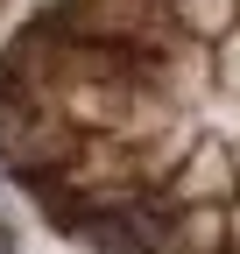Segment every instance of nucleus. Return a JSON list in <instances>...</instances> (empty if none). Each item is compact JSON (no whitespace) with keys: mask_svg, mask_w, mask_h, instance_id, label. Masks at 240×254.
Segmentation results:
<instances>
[{"mask_svg":"<svg viewBox=\"0 0 240 254\" xmlns=\"http://www.w3.org/2000/svg\"><path fill=\"white\" fill-rule=\"evenodd\" d=\"M0 254H21V226H14L7 212H0Z\"/></svg>","mask_w":240,"mask_h":254,"instance_id":"423d86ee","label":"nucleus"},{"mask_svg":"<svg viewBox=\"0 0 240 254\" xmlns=\"http://www.w3.org/2000/svg\"><path fill=\"white\" fill-rule=\"evenodd\" d=\"M36 14L78 43H120V50H184L191 43V28L177 21V0H50Z\"/></svg>","mask_w":240,"mask_h":254,"instance_id":"f257e3e1","label":"nucleus"},{"mask_svg":"<svg viewBox=\"0 0 240 254\" xmlns=\"http://www.w3.org/2000/svg\"><path fill=\"white\" fill-rule=\"evenodd\" d=\"M233 198H240V141H233Z\"/></svg>","mask_w":240,"mask_h":254,"instance_id":"0eeeda50","label":"nucleus"},{"mask_svg":"<svg viewBox=\"0 0 240 254\" xmlns=\"http://www.w3.org/2000/svg\"><path fill=\"white\" fill-rule=\"evenodd\" d=\"M71 240H78L85 254H141V240H134V226H127L120 205H92V212L71 226Z\"/></svg>","mask_w":240,"mask_h":254,"instance_id":"20e7f679","label":"nucleus"},{"mask_svg":"<svg viewBox=\"0 0 240 254\" xmlns=\"http://www.w3.org/2000/svg\"><path fill=\"white\" fill-rule=\"evenodd\" d=\"M163 190H170L177 205H191V198H233V141L198 134V141L184 148V163L163 177Z\"/></svg>","mask_w":240,"mask_h":254,"instance_id":"f03ea898","label":"nucleus"},{"mask_svg":"<svg viewBox=\"0 0 240 254\" xmlns=\"http://www.w3.org/2000/svg\"><path fill=\"white\" fill-rule=\"evenodd\" d=\"M177 21H184L198 43H219L226 28L240 21V0H177Z\"/></svg>","mask_w":240,"mask_h":254,"instance_id":"39448f33","label":"nucleus"},{"mask_svg":"<svg viewBox=\"0 0 240 254\" xmlns=\"http://www.w3.org/2000/svg\"><path fill=\"white\" fill-rule=\"evenodd\" d=\"M226 240H233V198H191L170 219V233L141 254H226Z\"/></svg>","mask_w":240,"mask_h":254,"instance_id":"7ed1b4c3","label":"nucleus"},{"mask_svg":"<svg viewBox=\"0 0 240 254\" xmlns=\"http://www.w3.org/2000/svg\"><path fill=\"white\" fill-rule=\"evenodd\" d=\"M226 254H233V247H226Z\"/></svg>","mask_w":240,"mask_h":254,"instance_id":"1a4fd4ad","label":"nucleus"},{"mask_svg":"<svg viewBox=\"0 0 240 254\" xmlns=\"http://www.w3.org/2000/svg\"><path fill=\"white\" fill-rule=\"evenodd\" d=\"M0 184H7V170H0Z\"/></svg>","mask_w":240,"mask_h":254,"instance_id":"6e6552de","label":"nucleus"}]
</instances>
